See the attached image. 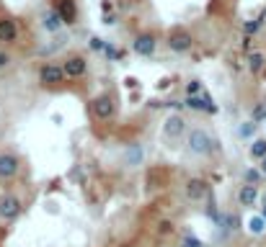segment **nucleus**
Returning a JSON list of instances; mask_svg holds the SVG:
<instances>
[{
  "label": "nucleus",
  "mask_w": 266,
  "mask_h": 247,
  "mask_svg": "<svg viewBox=\"0 0 266 247\" xmlns=\"http://www.w3.org/2000/svg\"><path fill=\"white\" fill-rule=\"evenodd\" d=\"M62 67H65L67 77H83L85 70H88V62H85V57H70Z\"/></svg>",
  "instance_id": "ddd939ff"
},
{
  "label": "nucleus",
  "mask_w": 266,
  "mask_h": 247,
  "mask_svg": "<svg viewBox=\"0 0 266 247\" xmlns=\"http://www.w3.org/2000/svg\"><path fill=\"white\" fill-rule=\"evenodd\" d=\"M122 160H124V165H127V167H140V165L145 162V147H142V144H137V142L127 144V147H124V152H122Z\"/></svg>",
  "instance_id": "423d86ee"
},
{
  "label": "nucleus",
  "mask_w": 266,
  "mask_h": 247,
  "mask_svg": "<svg viewBox=\"0 0 266 247\" xmlns=\"http://www.w3.org/2000/svg\"><path fill=\"white\" fill-rule=\"evenodd\" d=\"M191 44H194V39H191V34H186V31H176V34L168 36V49L176 52V54H184L191 49Z\"/></svg>",
  "instance_id": "6e6552de"
},
{
  "label": "nucleus",
  "mask_w": 266,
  "mask_h": 247,
  "mask_svg": "<svg viewBox=\"0 0 266 247\" xmlns=\"http://www.w3.org/2000/svg\"><path fill=\"white\" fill-rule=\"evenodd\" d=\"M261 119H266V106H259L254 111V121H261Z\"/></svg>",
  "instance_id": "393cba45"
},
{
  "label": "nucleus",
  "mask_w": 266,
  "mask_h": 247,
  "mask_svg": "<svg viewBox=\"0 0 266 247\" xmlns=\"http://www.w3.org/2000/svg\"><path fill=\"white\" fill-rule=\"evenodd\" d=\"M259 170H261V173H264V175H266V157H264V160H261V167H259Z\"/></svg>",
  "instance_id": "bb28decb"
},
{
  "label": "nucleus",
  "mask_w": 266,
  "mask_h": 247,
  "mask_svg": "<svg viewBox=\"0 0 266 247\" xmlns=\"http://www.w3.org/2000/svg\"><path fill=\"white\" fill-rule=\"evenodd\" d=\"M186 147H189L191 154L207 157V154H212V149H215V139L210 136V131H204V129H191L186 134Z\"/></svg>",
  "instance_id": "f257e3e1"
},
{
  "label": "nucleus",
  "mask_w": 266,
  "mask_h": 247,
  "mask_svg": "<svg viewBox=\"0 0 266 247\" xmlns=\"http://www.w3.org/2000/svg\"><path fill=\"white\" fill-rule=\"evenodd\" d=\"M186 93H189V96H202V85H199V80H191V83L186 85Z\"/></svg>",
  "instance_id": "5701e85b"
},
{
  "label": "nucleus",
  "mask_w": 266,
  "mask_h": 247,
  "mask_svg": "<svg viewBox=\"0 0 266 247\" xmlns=\"http://www.w3.org/2000/svg\"><path fill=\"white\" fill-rule=\"evenodd\" d=\"M93 114L101 119V121H109L114 116V98L111 96H98L93 101Z\"/></svg>",
  "instance_id": "9b49d317"
},
{
  "label": "nucleus",
  "mask_w": 266,
  "mask_h": 247,
  "mask_svg": "<svg viewBox=\"0 0 266 247\" xmlns=\"http://www.w3.org/2000/svg\"><path fill=\"white\" fill-rule=\"evenodd\" d=\"M261 216H264V219H266V204H264V209H261Z\"/></svg>",
  "instance_id": "cd10ccee"
},
{
  "label": "nucleus",
  "mask_w": 266,
  "mask_h": 247,
  "mask_svg": "<svg viewBox=\"0 0 266 247\" xmlns=\"http://www.w3.org/2000/svg\"><path fill=\"white\" fill-rule=\"evenodd\" d=\"M18 157L16 154H10V152H3L0 154V180H10V178H16L18 175Z\"/></svg>",
  "instance_id": "7ed1b4c3"
},
{
  "label": "nucleus",
  "mask_w": 266,
  "mask_h": 247,
  "mask_svg": "<svg viewBox=\"0 0 266 247\" xmlns=\"http://www.w3.org/2000/svg\"><path fill=\"white\" fill-rule=\"evenodd\" d=\"M62 26H65V18L60 15L57 8H49V10L41 13V28L47 31V34H60Z\"/></svg>",
  "instance_id": "f03ea898"
},
{
  "label": "nucleus",
  "mask_w": 266,
  "mask_h": 247,
  "mask_svg": "<svg viewBox=\"0 0 266 247\" xmlns=\"http://www.w3.org/2000/svg\"><path fill=\"white\" fill-rule=\"evenodd\" d=\"M238 201L243 206H254V204H259L261 201V193H259V188L256 185H241V191H238Z\"/></svg>",
  "instance_id": "4468645a"
},
{
  "label": "nucleus",
  "mask_w": 266,
  "mask_h": 247,
  "mask_svg": "<svg viewBox=\"0 0 266 247\" xmlns=\"http://www.w3.org/2000/svg\"><path fill=\"white\" fill-rule=\"evenodd\" d=\"M181 247H204V245H202L194 235H186V237L181 240Z\"/></svg>",
  "instance_id": "4be33fe9"
},
{
  "label": "nucleus",
  "mask_w": 266,
  "mask_h": 247,
  "mask_svg": "<svg viewBox=\"0 0 266 247\" xmlns=\"http://www.w3.org/2000/svg\"><path fill=\"white\" fill-rule=\"evenodd\" d=\"M264 129H266V126H264Z\"/></svg>",
  "instance_id": "c756f323"
},
{
  "label": "nucleus",
  "mask_w": 266,
  "mask_h": 247,
  "mask_svg": "<svg viewBox=\"0 0 266 247\" xmlns=\"http://www.w3.org/2000/svg\"><path fill=\"white\" fill-rule=\"evenodd\" d=\"M60 10V15L65 18V23L70 26V23H75V15H78V10H75V3H72V0H62V5L57 8Z\"/></svg>",
  "instance_id": "a211bd4d"
},
{
  "label": "nucleus",
  "mask_w": 266,
  "mask_h": 247,
  "mask_svg": "<svg viewBox=\"0 0 266 247\" xmlns=\"http://www.w3.org/2000/svg\"><path fill=\"white\" fill-rule=\"evenodd\" d=\"M207 191H210V188H207V183L199 180V178H194V180H189V183H186V196H189V198H194V201L204 198Z\"/></svg>",
  "instance_id": "dca6fc26"
},
{
  "label": "nucleus",
  "mask_w": 266,
  "mask_h": 247,
  "mask_svg": "<svg viewBox=\"0 0 266 247\" xmlns=\"http://www.w3.org/2000/svg\"><path fill=\"white\" fill-rule=\"evenodd\" d=\"M184 131H186V121H184L179 114H173V116H168V119H166V124H163V134H166L168 139L181 136Z\"/></svg>",
  "instance_id": "f8f14e48"
},
{
  "label": "nucleus",
  "mask_w": 266,
  "mask_h": 247,
  "mask_svg": "<svg viewBox=\"0 0 266 247\" xmlns=\"http://www.w3.org/2000/svg\"><path fill=\"white\" fill-rule=\"evenodd\" d=\"M16 36H18L16 21H10V18H0V41H16Z\"/></svg>",
  "instance_id": "f3484780"
},
{
  "label": "nucleus",
  "mask_w": 266,
  "mask_h": 247,
  "mask_svg": "<svg viewBox=\"0 0 266 247\" xmlns=\"http://www.w3.org/2000/svg\"><path fill=\"white\" fill-rule=\"evenodd\" d=\"M65 77H67V75H65V67H60V65H44L41 72H39L41 85H60Z\"/></svg>",
  "instance_id": "39448f33"
},
{
  "label": "nucleus",
  "mask_w": 266,
  "mask_h": 247,
  "mask_svg": "<svg viewBox=\"0 0 266 247\" xmlns=\"http://www.w3.org/2000/svg\"><path fill=\"white\" fill-rule=\"evenodd\" d=\"M248 154L254 160H264L266 157V139H254V142L248 144Z\"/></svg>",
  "instance_id": "6ab92c4d"
},
{
  "label": "nucleus",
  "mask_w": 266,
  "mask_h": 247,
  "mask_svg": "<svg viewBox=\"0 0 266 247\" xmlns=\"http://www.w3.org/2000/svg\"><path fill=\"white\" fill-rule=\"evenodd\" d=\"M264 65H266L264 52H254V54L248 57V70L254 72V75H256V72H261V70H264Z\"/></svg>",
  "instance_id": "aec40b11"
},
{
  "label": "nucleus",
  "mask_w": 266,
  "mask_h": 247,
  "mask_svg": "<svg viewBox=\"0 0 266 247\" xmlns=\"http://www.w3.org/2000/svg\"><path fill=\"white\" fill-rule=\"evenodd\" d=\"M261 23H264V15H261L259 21H248V23H246V34H256V31L261 28Z\"/></svg>",
  "instance_id": "b1692460"
},
{
  "label": "nucleus",
  "mask_w": 266,
  "mask_h": 247,
  "mask_svg": "<svg viewBox=\"0 0 266 247\" xmlns=\"http://www.w3.org/2000/svg\"><path fill=\"white\" fill-rule=\"evenodd\" d=\"M261 175H264L261 170H254V167H248L246 173H243V180H246L248 185H256V183L261 180Z\"/></svg>",
  "instance_id": "412c9836"
},
{
  "label": "nucleus",
  "mask_w": 266,
  "mask_h": 247,
  "mask_svg": "<svg viewBox=\"0 0 266 247\" xmlns=\"http://www.w3.org/2000/svg\"><path fill=\"white\" fill-rule=\"evenodd\" d=\"M256 129H259V121H254V119H248V121H241L238 124V134L241 139H246V142H254L256 139Z\"/></svg>",
  "instance_id": "2eb2a0df"
},
{
  "label": "nucleus",
  "mask_w": 266,
  "mask_h": 247,
  "mask_svg": "<svg viewBox=\"0 0 266 247\" xmlns=\"http://www.w3.org/2000/svg\"><path fill=\"white\" fill-rule=\"evenodd\" d=\"M18 214H21V201L16 196H3L0 198V219L13 222Z\"/></svg>",
  "instance_id": "0eeeda50"
},
{
  "label": "nucleus",
  "mask_w": 266,
  "mask_h": 247,
  "mask_svg": "<svg viewBox=\"0 0 266 247\" xmlns=\"http://www.w3.org/2000/svg\"><path fill=\"white\" fill-rule=\"evenodd\" d=\"M243 227L251 237H264L266 235V219L261 214H248L246 219H243Z\"/></svg>",
  "instance_id": "9d476101"
},
{
  "label": "nucleus",
  "mask_w": 266,
  "mask_h": 247,
  "mask_svg": "<svg viewBox=\"0 0 266 247\" xmlns=\"http://www.w3.org/2000/svg\"><path fill=\"white\" fill-rule=\"evenodd\" d=\"M8 62H10V57H8V54H3V52H0V67H5V65H8Z\"/></svg>",
  "instance_id": "a878e982"
},
{
  "label": "nucleus",
  "mask_w": 266,
  "mask_h": 247,
  "mask_svg": "<svg viewBox=\"0 0 266 247\" xmlns=\"http://www.w3.org/2000/svg\"><path fill=\"white\" fill-rule=\"evenodd\" d=\"M261 201H264V204H266V193H261Z\"/></svg>",
  "instance_id": "c85d7f7f"
},
{
  "label": "nucleus",
  "mask_w": 266,
  "mask_h": 247,
  "mask_svg": "<svg viewBox=\"0 0 266 247\" xmlns=\"http://www.w3.org/2000/svg\"><path fill=\"white\" fill-rule=\"evenodd\" d=\"M191 111H204V114H217V103L210 96H189L184 101Z\"/></svg>",
  "instance_id": "1a4fd4ad"
},
{
  "label": "nucleus",
  "mask_w": 266,
  "mask_h": 247,
  "mask_svg": "<svg viewBox=\"0 0 266 247\" xmlns=\"http://www.w3.org/2000/svg\"><path fill=\"white\" fill-rule=\"evenodd\" d=\"M155 49H158V41H155L153 34H142V36H137L135 41H132V52L140 54V57H153Z\"/></svg>",
  "instance_id": "20e7f679"
}]
</instances>
